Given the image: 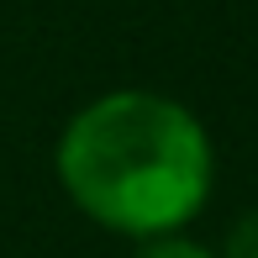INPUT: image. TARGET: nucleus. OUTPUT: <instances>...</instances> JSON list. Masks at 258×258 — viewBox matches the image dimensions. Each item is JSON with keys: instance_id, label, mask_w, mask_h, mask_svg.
I'll return each instance as SVG.
<instances>
[{"instance_id": "f257e3e1", "label": "nucleus", "mask_w": 258, "mask_h": 258, "mask_svg": "<svg viewBox=\"0 0 258 258\" xmlns=\"http://www.w3.org/2000/svg\"><path fill=\"white\" fill-rule=\"evenodd\" d=\"M211 137L179 100L111 90L58 137V179L90 221L126 237H169L211 195Z\"/></svg>"}, {"instance_id": "f03ea898", "label": "nucleus", "mask_w": 258, "mask_h": 258, "mask_svg": "<svg viewBox=\"0 0 258 258\" xmlns=\"http://www.w3.org/2000/svg\"><path fill=\"white\" fill-rule=\"evenodd\" d=\"M137 258H216V253L201 248V242H184L179 232H169V237H148V248Z\"/></svg>"}, {"instance_id": "7ed1b4c3", "label": "nucleus", "mask_w": 258, "mask_h": 258, "mask_svg": "<svg viewBox=\"0 0 258 258\" xmlns=\"http://www.w3.org/2000/svg\"><path fill=\"white\" fill-rule=\"evenodd\" d=\"M221 258H258V211H253V216H242L237 227H232L227 253H221Z\"/></svg>"}]
</instances>
